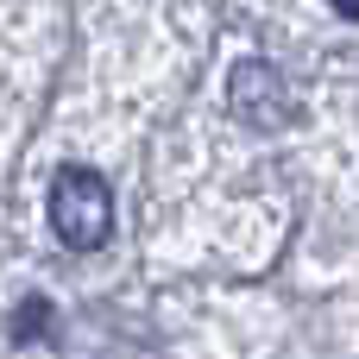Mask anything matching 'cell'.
Returning a JSON list of instances; mask_svg holds the SVG:
<instances>
[{"label": "cell", "instance_id": "3", "mask_svg": "<svg viewBox=\"0 0 359 359\" xmlns=\"http://www.w3.org/2000/svg\"><path fill=\"white\" fill-rule=\"evenodd\" d=\"M19 341L25 334H50V303H32V309H19V328H13Z\"/></svg>", "mask_w": 359, "mask_h": 359}, {"label": "cell", "instance_id": "2", "mask_svg": "<svg viewBox=\"0 0 359 359\" xmlns=\"http://www.w3.org/2000/svg\"><path fill=\"white\" fill-rule=\"evenodd\" d=\"M227 114L246 120L252 133H278V126H290L303 114V101H297V88H290V76L278 63L246 57V63L227 69Z\"/></svg>", "mask_w": 359, "mask_h": 359}, {"label": "cell", "instance_id": "4", "mask_svg": "<svg viewBox=\"0 0 359 359\" xmlns=\"http://www.w3.org/2000/svg\"><path fill=\"white\" fill-rule=\"evenodd\" d=\"M328 6H334L341 19H359V0H328Z\"/></svg>", "mask_w": 359, "mask_h": 359}, {"label": "cell", "instance_id": "1", "mask_svg": "<svg viewBox=\"0 0 359 359\" xmlns=\"http://www.w3.org/2000/svg\"><path fill=\"white\" fill-rule=\"evenodd\" d=\"M50 227H57V240L69 252L107 246V233H114V189L101 183V170H82V164L57 170V183H50Z\"/></svg>", "mask_w": 359, "mask_h": 359}]
</instances>
